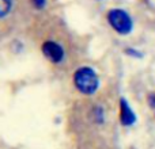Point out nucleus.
I'll use <instances>...</instances> for the list:
<instances>
[{
    "label": "nucleus",
    "instance_id": "f257e3e1",
    "mask_svg": "<svg viewBox=\"0 0 155 149\" xmlns=\"http://www.w3.org/2000/svg\"><path fill=\"white\" fill-rule=\"evenodd\" d=\"M74 83H75V87L84 95H93L98 90L99 85L97 73L88 67L79 68L76 71L74 74Z\"/></svg>",
    "mask_w": 155,
    "mask_h": 149
},
{
    "label": "nucleus",
    "instance_id": "f03ea898",
    "mask_svg": "<svg viewBox=\"0 0 155 149\" xmlns=\"http://www.w3.org/2000/svg\"><path fill=\"white\" fill-rule=\"evenodd\" d=\"M107 22L118 34L123 35L129 34L132 31V27H134L131 16L120 8H114V10H110L107 12Z\"/></svg>",
    "mask_w": 155,
    "mask_h": 149
},
{
    "label": "nucleus",
    "instance_id": "7ed1b4c3",
    "mask_svg": "<svg viewBox=\"0 0 155 149\" xmlns=\"http://www.w3.org/2000/svg\"><path fill=\"white\" fill-rule=\"evenodd\" d=\"M42 52L52 62H60L64 57V50L59 43L53 41H46L42 45Z\"/></svg>",
    "mask_w": 155,
    "mask_h": 149
},
{
    "label": "nucleus",
    "instance_id": "20e7f679",
    "mask_svg": "<svg viewBox=\"0 0 155 149\" xmlns=\"http://www.w3.org/2000/svg\"><path fill=\"white\" fill-rule=\"evenodd\" d=\"M120 121L124 126H131L136 122V115L132 111V109L127 103L125 99L120 100Z\"/></svg>",
    "mask_w": 155,
    "mask_h": 149
},
{
    "label": "nucleus",
    "instance_id": "39448f33",
    "mask_svg": "<svg viewBox=\"0 0 155 149\" xmlns=\"http://www.w3.org/2000/svg\"><path fill=\"white\" fill-rule=\"evenodd\" d=\"M11 7H12V2L11 0H0V18L7 15L10 12Z\"/></svg>",
    "mask_w": 155,
    "mask_h": 149
},
{
    "label": "nucleus",
    "instance_id": "423d86ee",
    "mask_svg": "<svg viewBox=\"0 0 155 149\" xmlns=\"http://www.w3.org/2000/svg\"><path fill=\"white\" fill-rule=\"evenodd\" d=\"M31 2H33V4L35 5V8H44L46 0H31Z\"/></svg>",
    "mask_w": 155,
    "mask_h": 149
},
{
    "label": "nucleus",
    "instance_id": "0eeeda50",
    "mask_svg": "<svg viewBox=\"0 0 155 149\" xmlns=\"http://www.w3.org/2000/svg\"><path fill=\"white\" fill-rule=\"evenodd\" d=\"M127 54H131V56H134V57H142V53L135 52V49H127Z\"/></svg>",
    "mask_w": 155,
    "mask_h": 149
},
{
    "label": "nucleus",
    "instance_id": "6e6552de",
    "mask_svg": "<svg viewBox=\"0 0 155 149\" xmlns=\"http://www.w3.org/2000/svg\"><path fill=\"white\" fill-rule=\"evenodd\" d=\"M151 104H153V106H155V95L153 96V98H151Z\"/></svg>",
    "mask_w": 155,
    "mask_h": 149
}]
</instances>
